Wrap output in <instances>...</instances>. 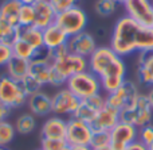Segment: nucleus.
Returning <instances> with one entry per match:
<instances>
[{
    "label": "nucleus",
    "mask_w": 153,
    "mask_h": 150,
    "mask_svg": "<svg viewBox=\"0 0 153 150\" xmlns=\"http://www.w3.org/2000/svg\"><path fill=\"white\" fill-rule=\"evenodd\" d=\"M109 46L120 57L129 56L134 51L153 50V27L143 26L124 15L114 23Z\"/></svg>",
    "instance_id": "1"
},
{
    "label": "nucleus",
    "mask_w": 153,
    "mask_h": 150,
    "mask_svg": "<svg viewBox=\"0 0 153 150\" xmlns=\"http://www.w3.org/2000/svg\"><path fill=\"white\" fill-rule=\"evenodd\" d=\"M51 53H53V57H54L53 70L66 81L67 78L71 77L75 73L89 69L87 58L69 53L66 46L55 49V50H51Z\"/></svg>",
    "instance_id": "2"
},
{
    "label": "nucleus",
    "mask_w": 153,
    "mask_h": 150,
    "mask_svg": "<svg viewBox=\"0 0 153 150\" xmlns=\"http://www.w3.org/2000/svg\"><path fill=\"white\" fill-rule=\"evenodd\" d=\"M66 88L70 89L79 100L91 97L97 93H101L102 91L100 77L93 72H90L89 69L75 73L71 77L67 78Z\"/></svg>",
    "instance_id": "3"
},
{
    "label": "nucleus",
    "mask_w": 153,
    "mask_h": 150,
    "mask_svg": "<svg viewBox=\"0 0 153 150\" xmlns=\"http://www.w3.org/2000/svg\"><path fill=\"white\" fill-rule=\"evenodd\" d=\"M153 116V108L149 104L146 95L140 93L134 103L130 107L120 111V122L133 124L137 129L151 123Z\"/></svg>",
    "instance_id": "4"
},
{
    "label": "nucleus",
    "mask_w": 153,
    "mask_h": 150,
    "mask_svg": "<svg viewBox=\"0 0 153 150\" xmlns=\"http://www.w3.org/2000/svg\"><path fill=\"white\" fill-rule=\"evenodd\" d=\"M55 23L69 37H73V35L79 34V32L86 30L89 18H87V14L85 12L83 8H81L79 5H74L63 12L56 14Z\"/></svg>",
    "instance_id": "5"
},
{
    "label": "nucleus",
    "mask_w": 153,
    "mask_h": 150,
    "mask_svg": "<svg viewBox=\"0 0 153 150\" xmlns=\"http://www.w3.org/2000/svg\"><path fill=\"white\" fill-rule=\"evenodd\" d=\"M27 99L28 96L19 81L11 78L8 75L0 76V100L7 107H10L11 110L20 108L27 104Z\"/></svg>",
    "instance_id": "6"
},
{
    "label": "nucleus",
    "mask_w": 153,
    "mask_h": 150,
    "mask_svg": "<svg viewBox=\"0 0 153 150\" xmlns=\"http://www.w3.org/2000/svg\"><path fill=\"white\" fill-rule=\"evenodd\" d=\"M140 93L141 92L138 89V85L134 81L125 80L124 84L118 89H116L114 92H110V93H106V106L114 108L117 111L125 110L137 100Z\"/></svg>",
    "instance_id": "7"
},
{
    "label": "nucleus",
    "mask_w": 153,
    "mask_h": 150,
    "mask_svg": "<svg viewBox=\"0 0 153 150\" xmlns=\"http://www.w3.org/2000/svg\"><path fill=\"white\" fill-rule=\"evenodd\" d=\"M79 102L81 100L66 87L59 88L51 96V115H56L61 118H65V116L71 118L78 108Z\"/></svg>",
    "instance_id": "8"
},
{
    "label": "nucleus",
    "mask_w": 153,
    "mask_h": 150,
    "mask_svg": "<svg viewBox=\"0 0 153 150\" xmlns=\"http://www.w3.org/2000/svg\"><path fill=\"white\" fill-rule=\"evenodd\" d=\"M93 137V129L89 123L75 118L67 119L66 142L71 148H89Z\"/></svg>",
    "instance_id": "9"
},
{
    "label": "nucleus",
    "mask_w": 153,
    "mask_h": 150,
    "mask_svg": "<svg viewBox=\"0 0 153 150\" xmlns=\"http://www.w3.org/2000/svg\"><path fill=\"white\" fill-rule=\"evenodd\" d=\"M125 76H126V65H125L122 57L118 56L100 76L102 91L106 93H110V92L118 89L126 80Z\"/></svg>",
    "instance_id": "10"
},
{
    "label": "nucleus",
    "mask_w": 153,
    "mask_h": 150,
    "mask_svg": "<svg viewBox=\"0 0 153 150\" xmlns=\"http://www.w3.org/2000/svg\"><path fill=\"white\" fill-rule=\"evenodd\" d=\"M138 139V129L133 124L118 122L110 130V148L113 150H125L130 143Z\"/></svg>",
    "instance_id": "11"
},
{
    "label": "nucleus",
    "mask_w": 153,
    "mask_h": 150,
    "mask_svg": "<svg viewBox=\"0 0 153 150\" xmlns=\"http://www.w3.org/2000/svg\"><path fill=\"white\" fill-rule=\"evenodd\" d=\"M106 106V95L102 93H97L91 97H87L79 102L78 108L75 110L74 115L71 118L79 119L82 122L86 123H91L94 121V118L97 116V114L102 110Z\"/></svg>",
    "instance_id": "12"
},
{
    "label": "nucleus",
    "mask_w": 153,
    "mask_h": 150,
    "mask_svg": "<svg viewBox=\"0 0 153 150\" xmlns=\"http://www.w3.org/2000/svg\"><path fill=\"white\" fill-rule=\"evenodd\" d=\"M126 15L143 26L152 27L153 24V4L152 0H128L124 3Z\"/></svg>",
    "instance_id": "13"
},
{
    "label": "nucleus",
    "mask_w": 153,
    "mask_h": 150,
    "mask_svg": "<svg viewBox=\"0 0 153 150\" xmlns=\"http://www.w3.org/2000/svg\"><path fill=\"white\" fill-rule=\"evenodd\" d=\"M69 53L75 54V56H81L83 58H89L94 50L98 47L97 41H95L94 35L89 31H82L79 34H75L69 38L66 45Z\"/></svg>",
    "instance_id": "14"
},
{
    "label": "nucleus",
    "mask_w": 153,
    "mask_h": 150,
    "mask_svg": "<svg viewBox=\"0 0 153 150\" xmlns=\"http://www.w3.org/2000/svg\"><path fill=\"white\" fill-rule=\"evenodd\" d=\"M118 57V54L110 47V46H98L94 53L87 58L89 70L100 77L105 69Z\"/></svg>",
    "instance_id": "15"
},
{
    "label": "nucleus",
    "mask_w": 153,
    "mask_h": 150,
    "mask_svg": "<svg viewBox=\"0 0 153 150\" xmlns=\"http://www.w3.org/2000/svg\"><path fill=\"white\" fill-rule=\"evenodd\" d=\"M136 77L141 85L153 87V50L138 53Z\"/></svg>",
    "instance_id": "16"
},
{
    "label": "nucleus",
    "mask_w": 153,
    "mask_h": 150,
    "mask_svg": "<svg viewBox=\"0 0 153 150\" xmlns=\"http://www.w3.org/2000/svg\"><path fill=\"white\" fill-rule=\"evenodd\" d=\"M67 130V121L61 116L50 115L42 124L40 137L50 139H65Z\"/></svg>",
    "instance_id": "17"
},
{
    "label": "nucleus",
    "mask_w": 153,
    "mask_h": 150,
    "mask_svg": "<svg viewBox=\"0 0 153 150\" xmlns=\"http://www.w3.org/2000/svg\"><path fill=\"white\" fill-rule=\"evenodd\" d=\"M32 7H34L35 11V23H34L35 27L45 30L46 27L55 23L56 12L51 7L48 0H35L32 3Z\"/></svg>",
    "instance_id": "18"
},
{
    "label": "nucleus",
    "mask_w": 153,
    "mask_h": 150,
    "mask_svg": "<svg viewBox=\"0 0 153 150\" xmlns=\"http://www.w3.org/2000/svg\"><path fill=\"white\" fill-rule=\"evenodd\" d=\"M28 111L35 118H46L51 115V96L47 92L39 91L27 99Z\"/></svg>",
    "instance_id": "19"
},
{
    "label": "nucleus",
    "mask_w": 153,
    "mask_h": 150,
    "mask_svg": "<svg viewBox=\"0 0 153 150\" xmlns=\"http://www.w3.org/2000/svg\"><path fill=\"white\" fill-rule=\"evenodd\" d=\"M120 122V111L111 107H105L97 114L94 121L90 123L93 131H110Z\"/></svg>",
    "instance_id": "20"
},
{
    "label": "nucleus",
    "mask_w": 153,
    "mask_h": 150,
    "mask_svg": "<svg viewBox=\"0 0 153 150\" xmlns=\"http://www.w3.org/2000/svg\"><path fill=\"white\" fill-rule=\"evenodd\" d=\"M43 31V45L47 50H55V49L63 47L67 45L69 35L61 29L56 23L46 27Z\"/></svg>",
    "instance_id": "21"
},
{
    "label": "nucleus",
    "mask_w": 153,
    "mask_h": 150,
    "mask_svg": "<svg viewBox=\"0 0 153 150\" xmlns=\"http://www.w3.org/2000/svg\"><path fill=\"white\" fill-rule=\"evenodd\" d=\"M22 3L19 0H3L0 3V20L19 29V11Z\"/></svg>",
    "instance_id": "22"
},
{
    "label": "nucleus",
    "mask_w": 153,
    "mask_h": 150,
    "mask_svg": "<svg viewBox=\"0 0 153 150\" xmlns=\"http://www.w3.org/2000/svg\"><path fill=\"white\" fill-rule=\"evenodd\" d=\"M5 72H7L5 75H8L11 78L20 83L30 73V61L12 56V58L5 65Z\"/></svg>",
    "instance_id": "23"
},
{
    "label": "nucleus",
    "mask_w": 153,
    "mask_h": 150,
    "mask_svg": "<svg viewBox=\"0 0 153 150\" xmlns=\"http://www.w3.org/2000/svg\"><path fill=\"white\" fill-rule=\"evenodd\" d=\"M18 38L26 41L28 45H31L35 50H40L45 47L43 45V31L35 26L28 27H19L18 29Z\"/></svg>",
    "instance_id": "24"
},
{
    "label": "nucleus",
    "mask_w": 153,
    "mask_h": 150,
    "mask_svg": "<svg viewBox=\"0 0 153 150\" xmlns=\"http://www.w3.org/2000/svg\"><path fill=\"white\" fill-rule=\"evenodd\" d=\"M13 126H15L16 134L28 135L36 129V118L31 112H24L16 118Z\"/></svg>",
    "instance_id": "25"
},
{
    "label": "nucleus",
    "mask_w": 153,
    "mask_h": 150,
    "mask_svg": "<svg viewBox=\"0 0 153 150\" xmlns=\"http://www.w3.org/2000/svg\"><path fill=\"white\" fill-rule=\"evenodd\" d=\"M11 49H12V54L15 57L27 60V61H31L38 51V50H35L31 45H28L26 41L20 39V38H18V37H16V39L12 42Z\"/></svg>",
    "instance_id": "26"
},
{
    "label": "nucleus",
    "mask_w": 153,
    "mask_h": 150,
    "mask_svg": "<svg viewBox=\"0 0 153 150\" xmlns=\"http://www.w3.org/2000/svg\"><path fill=\"white\" fill-rule=\"evenodd\" d=\"M16 137V130L10 121L0 122V148H7Z\"/></svg>",
    "instance_id": "27"
},
{
    "label": "nucleus",
    "mask_w": 153,
    "mask_h": 150,
    "mask_svg": "<svg viewBox=\"0 0 153 150\" xmlns=\"http://www.w3.org/2000/svg\"><path fill=\"white\" fill-rule=\"evenodd\" d=\"M117 4L116 0H95L94 12L101 18H109L116 12Z\"/></svg>",
    "instance_id": "28"
},
{
    "label": "nucleus",
    "mask_w": 153,
    "mask_h": 150,
    "mask_svg": "<svg viewBox=\"0 0 153 150\" xmlns=\"http://www.w3.org/2000/svg\"><path fill=\"white\" fill-rule=\"evenodd\" d=\"M35 23V11L32 4H22L19 11V27L34 26Z\"/></svg>",
    "instance_id": "29"
},
{
    "label": "nucleus",
    "mask_w": 153,
    "mask_h": 150,
    "mask_svg": "<svg viewBox=\"0 0 153 150\" xmlns=\"http://www.w3.org/2000/svg\"><path fill=\"white\" fill-rule=\"evenodd\" d=\"M16 37H18V29L0 20V43L12 45V42L16 39Z\"/></svg>",
    "instance_id": "30"
},
{
    "label": "nucleus",
    "mask_w": 153,
    "mask_h": 150,
    "mask_svg": "<svg viewBox=\"0 0 153 150\" xmlns=\"http://www.w3.org/2000/svg\"><path fill=\"white\" fill-rule=\"evenodd\" d=\"M110 146V131H93L89 148L91 150Z\"/></svg>",
    "instance_id": "31"
},
{
    "label": "nucleus",
    "mask_w": 153,
    "mask_h": 150,
    "mask_svg": "<svg viewBox=\"0 0 153 150\" xmlns=\"http://www.w3.org/2000/svg\"><path fill=\"white\" fill-rule=\"evenodd\" d=\"M40 149L42 150H71L73 148L66 142V139L42 138L40 139Z\"/></svg>",
    "instance_id": "32"
},
{
    "label": "nucleus",
    "mask_w": 153,
    "mask_h": 150,
    "mask_svg": "<svg viewBox=\"0 0 153 150\" xmlns=\"http://www.w3.org/2000/svg\"><path fill=\"white\" fill-rule=\"evenodd\" d=\"M20 85H22V88L24 89V92L27 93V96H31V95L42 91V87H43L42 84H40L35 77H32L30 73H28V76H27L24 80L20 81Z\"/></svg>",
    "instance_id": "33"
},
{
    "label": "nucleus",
    "mask_w": 153,
    "mask_h": 150,
    "mask_svg": "<svg viewBox=\"0 0 153 150\" xmlns=\"http://www.w3.org/2000/svg\"><path fill=\"white\" fill-rule=\"evenodd\" d=\"M138 141L149 146L153 142V126L151 123L138 129Z\"/></svg>",
    "instance_id": "34"
},
{
    "label": "nucleus",
    "mask_w": 153,
    "mask_h": 150,
    "mask_svg": "<svg viewBox=\"0 0 153 150\" xmlns=\"http://www.w3.org/2000/svg\"><path fill=\"white\" fill-rule=\"evenodd\" d=\"M76 2L78 0H48V3L51 4V7L54 8L56 14L63 12V11L74 7V5H76Z\"/></svg>",
    "instance_id": "35"
},
{
    "label": "nucleus",
    "mask_w": 153,
    "mask_h": 150,
    "mask_svg": "<svg viewBox=\"0 0 153 150\" xmlns=\"http://www.w3.org/2000/svg\"><path fill=\"white\" fill-rule=\"evenodd\" d=\"M12 49L11 45H5V43H0V68L8 64L11 58H12Z\"/></svg>",
    "instance_id": "36"
},
{
    "label": "nucleus",
    "mask_w": 153,
    "mask_h": 150,
    "mask_svg": "<svg viewBox=\"0 0 153 150\" xmlns=\"http://www.w3.org/2000/svg\"><path fill=\"white\" fill-rule=\"evenodd\" d=\"M11 108L10 107H7V106L4 104V103L0 100V122L1 121H7L8 119V116L11 115Z\"/></svg>",
    "instance_id": "37"
},
{
    "label": "nucleus",
    "mask_w": 153,
    "mask_h": 150,
    "mask_svg": "<svg viewBox=\"0 0 153 150\" xmlns=\"http://www.w3.org/2000/svg\"><path fill=\"white\" fill-rule=\"evenodd\" d=\"M125 150H148V146L144 145L143 142H140V141H134L133 143H130L129 146H128Z\"/></svg>",
    "instance_id": "38"
},
{
    "label": "nucleus",
    "mask_w": 153,
    "mask_h": 150,
    "mask_svg": "<svg viewBox=\"0 0 153 150\" xmlns=\"http://www.w3.org/2000/svg\"><path fill=\"white\" fill-rule=\"evenodd\" d=\"M146 97H148V100H149V104H151V107L153 108V87L149 89L148 93H146Z\"/></svg>",
    "instance_id": "39"
},
{
    "label": "nucleus",
    "mask_w": 153,
    "mask_h": 150,
    "mask_svg": "<svg viewBox=\"0 0 153 150\" xmlns=\"http://www.w3.org/2000/svg\"><path fill=\"white\" fill-rule=\"evenodd\" d=\"M19 2H20L22 4H32L35 0H19Z\"/></svg>",
    "instance_id": "40"
},
{
    "label": "nucleus",
    "mask_w": 153,
    "mask_h": 150,
    "mask_svg": "<svg viewBox=\"0 0 153 150\" xmlns=\"http://www.w3.org/2000/svg\"><path fill=\"white\" fill-rule=\"evenodd\" d=\"M71 150H91L90 148H73Z\"/></svg>",
    "instance_id": "41"
},
{
    "label": "nucleus",
    "mask_w": 153,
    "mask_h": 150,
    "mask_svg": "<svg viewBox=\"0 0 153 150\" xmlns=\"http://www.w3.org/2000/svg\"><path fill=\"white\" fill-rule=\"evenodd\" d=\"M94 150H113L110 146H106V148H101V149H94Z\"/></svg>",
    "instance_id": "42"
},
{
    "label": "nucleus",
    "mask_w": 153,
    "mask_h": 150,
    "mask_svg": "<svg viewBox=\"0 0 153 150\" xmlns=\"http://www.w3.org/2000/svg\"><path fill=\"white\" fill-rule=\"evenodd\" d=\"M117 3H118V4H124V3H126L128 0H116Z\"/></svg>",
    "instance_id": "43"
},
{
    "label": "nucleus",
    "mask_w": 153,
    "mask_h": 150,
    "mask_svg": "<svg viewBox=\"0 0 153 150\" xmlns=\"http://www.w3.org/2000/svg\"><path fill=\"white\" fill-rule=\"evenodd\" d=\"M148 150H153V142H152V143H151V145H149V146H148Z\"/></svg>",
    "instance_id": "44"
},
{
    "label": "nucleus",
    "mask_w": 153,
    "mask_h": 150,
    "mask_svg": "<svg viewBox=\"0 0 153 150\" xmlns=\"http://www.w3.org/2000/svg\"><path fill=\"white\" fill-rule=\"evenodd\" d=\"M0 150H8L7 148H0Z\"/></svg>",
    "instance_id": "45"
},
{
    "label": "nucleus",
    "mask_w": 153,
    "mask_h": 150,
    "mask_svg": "<svg viewBox=\"0 0 153 150\" xmlns=\"http://www.w3.org/2000/svg\"><path fill=\"white\" fill-rule=\"evenodd\" d=\"M152 4H153V0H152Z\"/></svg>",
    "instance_id": "46"
},
{
    "label": "nucleus",
    "mask_w": 153,
    "mask_h": 150,
    "mask_svg": "<svg viewBox=\"0 0 153 150\" xmlns=\"http://www.w3.org/2000/svg\"><path fill=\"white\" fill-rule=\"evenodd\" d=\"M152 27H153V24H152Z\"/></svg>",
    "instance_id": "47"
},
{
    "label": "nucleus",
    "mask_w": 153,
    "mask_h": 150,
    "mask_svg": "<svg viewBox=\"0 0 153 150\" xmlns=\"http://www.w3.org/2000/svg\"><path fill=\"white\" fill-rule=\"evenodd\" d=\"M39 150H42V149H39Z\"/></svg>",
    "instance_id": "48"
}]
</instances>
